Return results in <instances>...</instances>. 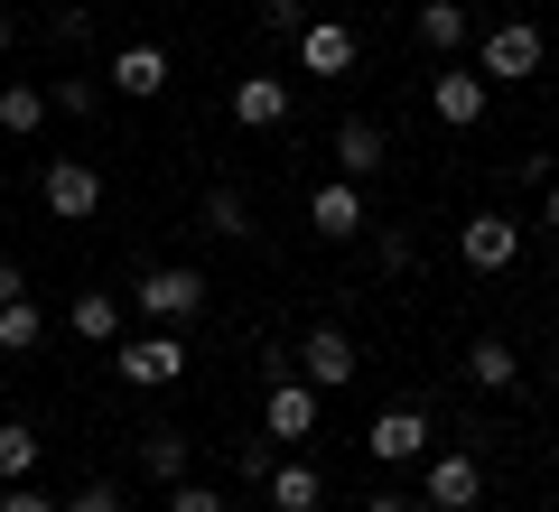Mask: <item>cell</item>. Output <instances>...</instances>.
I'll return each instance as SVG.
<instances>
[{"instance_id":"603a6c76","label":"cell","mask_w":559,"mask_h":512,"mask_svg":"<svg viewBox=\"0 0 559 512\" xmlns=\"http://www.w3.org/2000/svg\"><path fill=\"white\" fill-rule=\"evenodd\" d=\"M38 345H47L38 298H10V308H0V355H38Z\"/></svg>"},{"instance_id":"277c9868","label":"cell","mask_w":559,"mask_h":512,"mask_svg":"<svg viewBox=\"0 0 559 512\" xmlns=\"http://www.w3.org/2000/svg\"><path fill=\"white\" fill-rule=\"evenodd\" d=\"M419 512H476L485 503V456L476 448H429L419 456Z\"/></svg>"},{"instance_id":"4fadbf2b","label":"cell","mask_w":559,"mask_h":512,"mask_svg":"<svg viewBox=\"0 0 559 512\" xmlns=\"http://www.w3.org/2000/svg\"><path fill=\"white\" fill-rule=\"evenodd\" d=\"M299 373L318 382V392H345V382H355V335H345V326H308Z\"/></svg>"},{"instance_id":"6da1fadb","label":"cell","mask_w":559,"mask_h":512,"mask_svg":"<svg viewBox=\"0 0 559 512\" xmlns=\"http://www.w3.org/2000/svg\"><path fill=\"white\" fill-rule=\"evenodd\" d=\"M112 373L131 382V392H178V382H187V335L178 326L121 335V345H112Z\"/></svg>"},{"instance_id":"ba28073f","label":"cell","mask_w":559,"mask_h":512,"mask_svg":"<svg viewBox=\"0 0 559 512\" xmlns=\"http://www.w3.org/2000/svg\"><path fill=\"white\" fill-rule=\"evenodd\" d=\"M261 429H271V448H308V438H318V382L280 373L271 401H261Z\"/></svg>"},{"instance_id":"4dcf8cb0","label":"cell","mask_w":559,"mask_h":512,"mask_svg":"<svg viewBox=\"0 0 559 512\" xmlns=\"http://www.w3.org/2000/svg\"><path fill=\"white\" fill-rule=\"evenodd\" d=\"M355 512H419V503H411V493H364Z\"/></svg>"},{"instance_id":"d4e9b609","label":"cell","mask_w":559,"mask_h":512,"mask_svg":"<svg viewBox=\"0 0 559 512\" xmlns=\"http://www.w3.org/2000/svg\"><path fill=\"white\" fill-rule=\"evenodd\" d=\"M103 94H112L103 75H66V84H47V112H66V121H94V112H103Z\"/></svg>"},{"instance_id":"484cf974","label":"cell","mask_w":559,"mask_h":512,"mask_svg":"<svg viewBox=\"0 0 559 512\" xmlns=\"http://www.w3.org/2000/svg\"><path fill=\"white\" fill-rule=\"evenodd\" d=\"M57 512H121V485H112V475H84V485L66 493Z\"/></svg>"},{"instance_id":"7402d4cb","label":"cell","mask_w":559,"mask_h":512,"mask_svg":"<svg viewBox=\"0 0 559 512\" xmlns=\"http://www.w3.org/2000/svg\"><path fill=\"white\" fill-rule=\"evenodd\" d=\"M38 429H28V419H0V485H28V475H38Z\"/></svg>"},{"instance_id":"52a82bcc","label":"cell","mask_w":559,"mask_h":512,"mask_svg":"<svg viewBox=\"0 0 559 512\" xmlns=\"http://www.w3.org/2000/svg\"><path fill=\"white\" fill-rule=\"evenodd\" d=\"M364 456H373V466H419V456H429V410H411V401L373 410V429H364Z\"/></svg>"},{"instance_id":"7a4b0ae2","label":"cell","mask_w":559,"mask_h":512,"mask_svg":"<svg viewBox=\"0 0 559 512\" xmlns=\"http://www.w3.org/2000/svg\"><path fill=\"white\" fill-rule=\"evenodd\" d=\"M540 57H550L540 20H495V28L476 38V75H485V84H532Z\"/></svg>"},{"instance_id":"e0dca14e","label":"cell","mask_w":559,"mask_h":512,"mask_svg":"<svg viewBox=\"0 0 559 512\" xmlns=\"http://www.w3.org/2000/svg\"><path fill=\"white\" fill-rule=\"evenodd\" d=\"M187 466H197V438H187V429H150V438H140V475H150V485H187Z\"/></svg>"},{"instance_id":"1f68e13d","label":"cell","mask_w":559,"mask_h":512,"mask_svg":"<svg viewBox=\"0 0 559 512\" xmlns=\"http://www.w3.org/2000/svg\"><path fill=\"white\" fill-rule=\"evenodd\" d=\"M10 298H28V279H20V261H0V308H10Z\"/></svg>"},{"instance_id":"f546056e","label":"cell","mask_w":559,"mask_h":512,"mask_svg":"<svg viewBox=\"0 0 559 512\" xmlns=\"http://www.w3.org/2000/svg\"><path fill=\"white\" fill-rule=\"evenodd\" d=\"M0 512H57V503H47L38 485H0Z\"/></svg>"},{"instance_id":"44dd1931","label":"cell","mask_w":559,"mask_h":512,"mask_svg":"<svg viewBox=\"0 0 559 512\" xmlns=\"http://www.w3.org/2000/svg\"><path fill=\"white\" fill-rule=\"evenodd\" d=\"M38 121H47V84L10 75V84H0V131H10V140H28V131H38Z\"/></svg>"},{"instance_id":"8992f818","label":"cell","mask_w":559,"mask_h":512,"mask_svg":"<svg viewBox=\"0 0 559 512\" xmlns=\"http://www.w3.org/2000/svg\"><path fill=\"white\" fill-rule=\"evenodd\" d=\"M326 150H336V178H355V187H373L382 168H392V131H382L373 112H345Z\"/></svg>"},{"instance_id":"e575fe53","label":"cell","mask_w":559,"mask_h":512,"mask_svg":"<svg viewBox=\"0 0 559 512\" xmlns=\"http://www.w3.org/2000/svg\"><path fill=\"white\" fill-rule=\"evenodd\" d=\"M550 168H559V140H550Z\"/></svg>"},{"instance_id":"8fae6325","label":"cell","mask_w":559,"mask_h":512,"mask_svg":"<svg viewBox=\"0 0 559 512\" xmlns=\"http://www.w3.org/2000/svg\"><path fill=\"white\" fill-rule=\"evenodd\" d=\"M308 224H318V242H355L364 224H373L364 215V187L355 178H318L308 187Z\"/></svg>"},{"instance_id":"5b68a950","label":"cell","mask_w":559,"mask_h":512,"mask_svg":"<svg viewBox=\"0 0 559 512\" xmlns=\"http://www.w3.org/2000/svg\"><path fill=\"white\" fill-rule=\"evenodd\" d=\"M38 205H47L57 224H94V205H103V168H94V158H75V150H66V158H47Z\"/></svg>"},{"instance_id":"7c38bea8","label":"cell","mask_w":559,"mask_h":512,"mask_svg":"<svg viewBox=\"0 0 559 512\" xmlns=\"http://www.w3.org/2000/svg\"><path fill=\"white\" fill-rule=\"evenodd\" d=\"M289 47H299V66H308V75H326V84H336V75H355V57H364V38H355L345 20H308Z\"/></svg>"},{"instance_id":"83f0119b","label":"cell","mask_w":559,"mask_h":512,"mask_svg":"<svg viewBox=\"0 0 559 512\" xmlns=\"http://www.w3.org/2000/svg\"><path fill=\"white\" fill-rule=\"evenodd\" d=\"M168 512H224V493H215V485H197V475H187V485H168Z\"/></svg>"},{"instance_id":"d6986e66","label":"cell","mask_w":559,"mask_h":512,"mask_svg":"<svg viewBox=\"0 0 559 512\" xmlns=\"http://www.w3.org/2000/svg\"><path fill=\"white\" fill-rule=\"evenodd\" d=\"M466 382H476V392H513V382H522V355L503 345V335H476V345H466Z\"/></svg>"},{"instance_id":"3957f363","label":"cell","mask_w":559,"mask_h":512,"mask_svg":"<svg viewBox=\"0 0 559 512\" xmlns=\"http://www.w3.org/2000/svg\"><path fill=\"white\" fill-rule=\"evenodd\" d=\"M131 308L150 317V326H187V317L205 308V271L197 261H159V271L131 279Z\"/></svg>"},{"instance_id":"9c48e42d","label":"cell","mask_w":559,"mask_h":512,"mask_svg":"<svg viewBox=\"0 0 559 512\" xmlns=\"http://www.w3.org/2000/svg\"><path fill=\"white\" fill-rule=\"evenodd\" d=\"M429 112H439L448 131H476V121L495 112V84H485L476 66H448V75H429Z\"/></svg>"},{"instance_id":"9a60e30c","label":"cell","mask_w":559,"mask_h":512,"mask_svg":"<svg viewBox=\"0 0 559 512\" xmlns=\"http://www.w3.org/2000/svg\"><path fill=\"white\" fill-rule=\"evenodd\" d=\"M234 121L242 131H280L289 121V75H234Z\"/></svg>"},{"instance_id":"2e32d148","label":"cell","mask_w":559,"mask_h":512,"mask_svg":"<svg viewBox=\"0 0 559 512\" xmlns=\"http://www.w3.org/2000/svg\"><path fill=\"white\" fill-rule=\"evenodd\" d=\"M261 493H271V512H318L326 503V475L308 466V456H280V466L261 475Z\"/></svg>"},{"instance_id":"ac0fdd59","label":"cell","mask_w":559,"mask_h":512,"mask_svg":"<svg viewBox=\"0 0 559 512\" xmlns=\"http://www.w3.org/2000/svg\"><path fill=\"white\" fill-rule=\"evenodd\" d=\"M66 335H84V345H121V298H112V289L66 298Z\"/></svg>"},{"instance_id":"f1b7e54d","label":"cell","mask_w":559,"mask_h":512,"mask_svg":"<svg viewBox=\"0 0 559 512\" xmlns=\"http://www.w3.org/2000/svg\"><path fill=\"white\" fill-rule=\"evenodd\" d=\"M373 261H382V271H411V234H401V224H382V234H373Z\"/></svg>"},{"instance_id":"ffe728a7","label":"cell","mask_w":559,"mask_h":512,"mask_svg":"<svg viewBox=\"0 0 559 512\" xmlns=\"http://www.w3.org/2000/svg\"><path fill=\"white\" fill-rule=\"evenodd\" d=\"M419 47L429 57H457L466 47V0H419Z\"/></svg>"},{"instance_id":"cb8c5ba5","label":"cell","mask_w":559,"mask_h":512,"mask_svg":"<svg viewBox=\"0 0 559 512\" xmlns=\"http://www.w3.org/2000/svg\"><path fill=\"white\" fill-rule=\"evenodd\" d=\"M197 224H205V234H224V242H242V234H252V205H242L234 187H205V205H197Z\"/></svg>"},{"instance_id":"d6a6232c","label":"cell","mask_w":559,"mask_h":512,"mask_svg":"<svg viewBox=\"0 0 559 512\" xmlns=\"http://www.w3.org/2000/svg\"><path fill=\"white\" fill-rule=\"evenodd\" d=\"M540 224H550V234H559V187H550V197H540Z\"/></svg>"},{"instance_id":"30bf717a","label":"cell","mask_w":559,"mask_h":512,"mask_svg":"<svg viewBox=\"0 0 559 512\" xmlns=\"http://www.w3.org/2000/svg\"><path fill=\"white\" fill-rule=\"evenodd\" d=\"M457 252H466V271L495 279V271H513V261H522V224L513 215H466L457 224Z\"/></svg>"},{"instance_id":"836d02e7","label":"cell","mask_w":559,"mask_h":512,"mask_svg":"<svg viewBox=\"0 0 559 512\" xmlns=\"http://www.w3.org/2000/svg\"><path fill=\"white\" fill-rule=\"evenodd\" d=\"M10 38H20V20H10V10H0V57H10Z\"/></svg>"},{"instance_id":"4316f807","label":"cell","mask_w":559,"mask_h":512,"mask_svg":"<svg viewBox=\"0 0 559 512\" xmlns=\"http://www.w3.org/2000/svg\"><path fill=\"white\" fill-rule=\"evenodd\" d=\"M261 28H271V38H299V28H308V0H261Z\"/></svg>"},{"instance_id":"5bb4252c","label":"cell","mask_w":559,"mask_h":512,"mask_svg":"<svg viewBox=\"0 0 559 512\" xmlns=\"http://www.w3.org/2000/svg\"><path fill=\"white\" fill-rule=\"evenodd\" d=\"M103 84H112V94H131V103H159V94H168V47L131 38V47L112 57V75H103Z\"/></svg>"}]
</instances>
